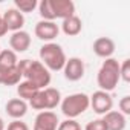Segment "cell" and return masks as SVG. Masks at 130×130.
<instances>
[{
	"label": "cell",
	"mask_w": 130,
	"mask_h": 130,
	"mask_svg": "<svg viewBox=\"0 0 130 130\" xmlns=\"http://www.w3.org/2000/svg\"><path fill=\"white\" fill-rule=\"evenodd\" d=\"M17 68L20 69L23 78L26 81H31L38 89H46L51 83V74L41 64V61L37 60H20L17 63Z\"/></svg>",
	"instance_id": "1"
},
{
	"label": "cell",
	"mask_w": 130,
	"mask_h": 130,
	"mask_svg": "<svg viewBox=\"0 0 130 130\" xmlns=\"http://www.w3.org/2000/svg\"><path fill=\"white\" fill-rule=\"evenodd\" d=\"M66 60L63 47L57 43H44L40 47V61L47 71H63Z\"/></svg>",
	"instance_id": "2"
},
{
	"label": "cell",
	"mask_w": 130,
	"mask_h": 130,
	"mask_svg": "<svg viewBox=\"0 0 130 130\" xmlns=\"http://www.w3.org/2000/svg\"><path fill=\"white\" fill-rule=\"evenodd\" d=\"M119 63L115 58H107L98 71L96 75V83L101 90L104 92H112L118 83H119Z\"/></svg>",
	"instance_id": "3"
},
{
	"label": "cell",
	"mask_w": 130,
	"mask_h": 130,
	"mask_svg": "<svg viewBox=\"0 0 130 130\" xmlns=\"http://www.w3.org/2000/svg\"><path fill=\"white\" fill-rule=\"evenodd\" d=\"M61 112L68 119H74L80 115H83L89 107V96L86 93H72L69 96H66L64 100H61Z\"/></svg>",
	"instance_id": "4"
},
{
	"label": "cell",
	"mask_w": 130,
	"mask_h": 130,
	"mask_svg": "<svg viewBox=\"0 0 130 130\" xmlns=\"http://www.w3.org/2000/svg\"><path fill=\"white\" fill-rule=\"evenodd\" d=\"M89 103H90L93 112L98 113V115H106L113 107V100H112L110 93L109 92H104V90L93 92V95L89 96Z\"/></svg>",
	"instance_id": "5"
},
{
	"label": "cell",
	"mask_w": 130,
	"mask_h": 130,
	"mask_svg": "<svg viewBox=\"0 0 130 130\" xmlns=\"http://www.w3.org/2000/svg\"><path fill=\"white\" fill-rule=\"evenodd\" d=\"M63 72H64V78L66 80H69V81H80L84 77V72H86L84 61L81 58H78V57H72V58L66 60Z\"/></svg>",
	"instance_id": "6"
},
{
	"label": "cell",
	"mask_w": 130,
	"mask_h": 130,
	"mask_svg": "<svg viewBox=\"0 0 130 130\" xmlns=\"http://www.w3.org/2000/svg\"><path fill=\"white\" fill-rule=\"evenodd\" d=\"M35 37L43 40V41H47V43H52L54 38L58 37L60 34V28L55 22H46V20H41L35 25Z\"/></svg>",
	"instance_id": "7"
},
{
	"label": "cell",
	"mask_w": 130,
	"mask_h": 130,
	"mask_svg": "<svg viewBox=\"0 0 130 130\" xmlns=\"http://www.w3.org/2000/svg\"><path fill=\"white\" fill-rule=\"evenodd\" d=\"M60 121L57 115L51 110H43L37 115L34 122V130H57Z\"/></svg>",
	"instance_id": "8"
},
{
	"label": "cell",
	"mask_w": 130,
	"mask_h": 130,
	"mask_svg": "<svg viewBox=\"0 0 130 130\" xmlns=\"http://www.w3.org/2000/svg\"><path fill=\"white\" fill-rule=\"evenodd\" d=\"M52 12L55 19H68L71 15H75V3L72 0H49Z\"/></svg>",
	"instance_id": "9"
},
{
	"label": "cell",
	"mask_w": 130,
	"mask_h": 130,
	"mask_svg": "<svg viewBox=\"0 0 130 130\" xmlns=\"http://www.w3.org/2000/svg\"><path fill=\"white\" fill-rule=\"evenodd\" d=\"M92 51L100 58H106V60L112 58V55L115 52V41L112 38H109V37H98L93 41Z\"/></svg>",
	"instance_id": "10"
},
{
	"label": "cell",
	"mask_w": 130,
	"mask_h": 130,
	"mask_svg": "<svg viewBox=\"0 0 130 130\" xmlns=\"http://www.w3.org/2000/svg\"><path fill=\"white\" fill-rule=\"evenodd\" d=\"M2 19H3V23H5L6 29H8V31H12V32L22 31V28H23V25H25V15H23L20 11H17L15 8L8 9V11L2 15Z\"/></svg>",
	"instance_id": "11"
},
{
	"label": "cell",
	"mask_w": 130,
	"mask_h": 130,
	"mask_svg": "<svg viewBox=\"0 0 130 130\" xmlns=\"http://www.w3.org/2000/svg\"><path fill=\"white\" fill-rule=\"evenodd\" d=\"M9 46L12 52H26L31 46V35L26 31H17L12 32L9 37Z\"/></svg>",
	"instance_id": "12"
},
{
	"label": "cell",
	"mask_w": 130,
	"mask_h": 130,
	"mask_svg": "<svg viewBox=\"0 0 130 130\" xmlns=\"http://www.w3.org/2000/svg\"><path fill=\"white\" fill-rule=\"evenodd\" d=\"M107 130H124L125 125H127V121H125V116L118 112V110H110L104 115L103 118Z\"/></svg>",
	"instance_id": "13"
},
{
	"label": "cell",
	"mask_w": 130,
	"mask_h": 130,
	"mask_svg": "<svg viewBox=\"0 0 130 130\" xmlns=\"http://www.w3.org/2000/svg\"><path fill=\"white\" fill-rule=\"evenodd\" d=\"M5 110L8 113V116H11L12 119H20L26 115L28 112V104L26 101L20 100V98H12L6 103L5 106Z\"/></svg>",
	"instance_id": "14"
},
{
	"label": "cell",
	"mask_w": 130,
	"mask_h": 130,
	"mask_svg": "<svg viewBox=\"0 0 130 130\" xmlns=\"http://www.w3.org/2000/svg\"><path fill=\"white\" fill-rule=\"evenodd\" d=\"M61 29H63V32L66 34V35L75 37V35H78V34L81 32V29H83V22H81V19H80L78 15H71V17H68V19L63 20Z\"/></svg>",
	"instance_id": "15"
},
{
	"label": "cell",
	"mask_w": 130,
	"mask_h": 130,
	"mask_svg": "<svg viewBox=\"0 0 130 130\" xmlns=\"http://www.w3.org/2000/svg\"><path fill=\"white\" fill-rule=\"evenodd\" d=\"M41 89H38L35 84H32L31 81H20L17 84V93H19V98L23 100V101H31Z\"/></svg>",
	"instance_id": "16"
},
{
	"label": "cell",
	"mask_w": 130,
	"mask_h": 130,
	"mask_svg": "<svg viewBox=\"0 0 130 130\" xmlns=\"http://www.w3.org/2000/svg\"><path fill=\"white\" fill-rule=\"evenodd\" d=\"M43 95H44V107H46V110H52L61 103V93L55 87L43 89Z\"/></svg>",
	"instance_id": "17"
},
{
	"label": "cell",
	"mask_w": 130,
	"mask_h": 130,
	"mask_svg": "<svg viewBox=\"0 0 130 130\" xmlns=\"http://www.w3.org/2000/svg\"><path fill=\"white\" fill-rule=\"evenodd\" d=\"M17 54L12 52L11 49H5V51H0V66H3L6 69H12L17 66Z\"/></svg>",
	"instance_id": "18"
},
{
	"label": "cell",
	"mask_w": 130,
	"mask_h": 130,
	"mask_svg": "<svg viewBox=\"0 0 130 130\" xmlns=\"http://www.w3.org/2000/svg\"><path fill=\"white\" fill-rule=\"evenodd\" d=\"M38 12H40V17L43 20H46V22H54L55 20V15L52 12L49 0H41V2L38 3Z\"/></svg>",
	"instance_id": "19"
},
{
	"label": "cell",
	"mask_w": 130,
	"mask_h": 130,
	"mask_svg": "<svg viewBox=\"0 0 130 130\" xmlns=\"http://www.w3.org/2000/svg\"><path fill=\"white\" fill-rule=\"evenodd\" d=\"M38 6L37 0H15V9L23 12H32Z\"/></svg>",
	"instance_id": "20"
},
{
	"label": "cell",
	"mask_w": 130,
	"mask_h": 130,
	"mask_svg": "<svg viewBox=\"0 0 130 130\" xmlns=\"http://www.w3.org/2000/svg\"><path fill=\"white\" fill-rule=\"evenodd\" d=\"M29 106L34 109V110H46V107H44V95H43V89L29 101Z\"/></svg>",
	"instance_id": "21"
},
{
	"label": "cell",
	"mask_w": 130,
	"mask_h": 130,
	"mask_svg": "<svg viewBox=\"0 0 130 130\" xmlns=\"http://www.w3.org/2000/svg\"><path fill=\"white\" fill-rule=\"evenodd\" d=\"M119 78L124 83L130 81V60L125 58L122 63H119Z\"/></svg>",
	"instance_id": "22"
},
{
	"label": "cell",
	"mask_w": 130,
	"mask_h": 130,
	"mask_svg": "<svg viewBox=\"0 0 130 130\" xmlns=\"http://www.w3.org/2000/svg\"><path fill=\"white\" fill-rule=\"evenodd\" d=\"M57 130H81V125L75 119H66L58 124Z\"/></svg>",
	"instance_id": "23"
},
{
	"label": "cell",
	"mask_w": 130,
	"mask_h": 130,
	"mask_svg": "<svg viewBox=\"0 0 130 130\" xmlns=\"http://www.w3.org/2000/svg\"><path fill=\"white\" fill-rule=\"evenodd\" d=\"M119 112H121L124 116L130 115V96H128V95H125V96H122V98L119 100Z\"/></svg>",
	"instance_id": "24"
},
{
	"label": "cell",
	"mask_w": 130,
	"mask_h": 130,
	"mask_svg": "<svg viewBox=\"0 0 130 130\" xmlns=\"http://www.w3.org/2000/svg\"><path fill=\"white\" fill-rule=\"evenodd\" d=\"M84 130H107V127H106L103 119H93V121L87 122Z\"/></svg>",
	"instance_id": "25"
},
{
	"label": "cell",
	"mask_w": 130,
	"mask_h": 130,
	"mask_svg": "<svg viewBox=\"0 0 130 130\" xmlns=\"http://www.w3.org/2000/svg\"><path fill=\"white\" fill-rule=\"evenodd\" d=\"M6 130H29V127L26 125V122H23L20 119H14L12 122L8 124V128Z\"/></svg>",
	"instance_id": "26"
},
{
	"label": "cell",
	"mask_w": 130,
	"mask_h": 130,
	"mask_svg": "<svg viewBox=\"0 0 130 130\" xmlns=\"http://www.w3.org/2000/svg\"><path fill=\"white\" fill-rule=\"evenodd\" d=\"M6 32H8V29H6V26H5V23H3L2 15H0V37H3Z\"/></svg>",
	"instance_id": "27"
},
{
	"label": "cell",
	"mask_w": 130,
	"mask_h": 130,
	"mask_svg": "<svg viewBox=\"0 0 130 130\" xmlns=\"http://www.w3.org/2000/svg\"><path fill=\"white\" fill-rule=\"evenodd\" d=\"M0 130H5V122H3L2 118H0Z\"/></svg>",
	"instance_id": "28"
}]
</instances>
